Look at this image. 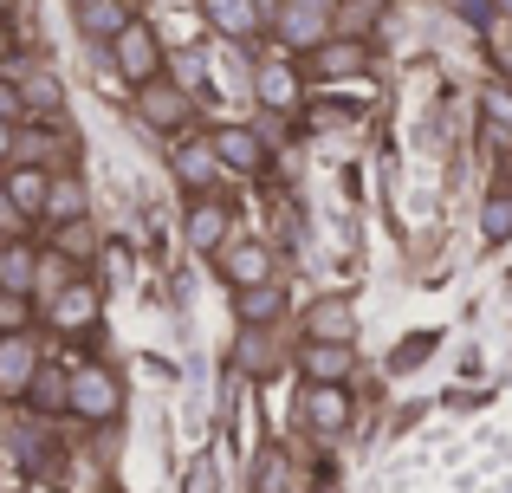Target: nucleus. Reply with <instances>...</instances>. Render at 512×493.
Listing matches in <instances>:
<instances>
[{
  "mask_svg": "<svg viewBox=\"0 0 512 493\" xmlns=\"http://www.w3.org/2000/svg\"><path fill=\"white\" fill-rule=\"evenodd\" d=\"M117 409H124V390H117V377L104 364L65 370V416H78V422H117Z\"/></svg>",
  "mask_w": 512,
  "mask_h": 493,
  "instance_id": "f257e3e1",
  "label": "nucleus"
},
{
  "mask_svg": "<svg viewBox=\"0 0 512 493\" xmlns=\"http://www.w3.org/2000/svg\"><path fill=\"white\" fill-rule=\"evenodd\" d=\"M273 26L292 52H312V46H325L331 26H338V0H279Z\"/></svg>",
  "mask_w": 512,
  "mask_h": 493,
  "instance_id": "f03ea898",
  "label": "nucleus"
},
{
  "mask_svg": "<svg viewBox=\"0 0 512 493\" xmlns=\"http://www.w3.org/2000/svg\"><path fill=\"white\" fill-rule=\"evenodd\" d=\"M111 59L117 72L130 78V85H150V78H163V39H156L150 20H130L124 33L111 39Z\"/></svg>",
  "mask_w": 512,
  "mask_h": 493,
  "instance_id": "7ed1b4c3",
  "label": "nucleus"
},
{
  "mask_svg": "<svg viewBox=\"0 0 512 493\" xmlns=\"http://www.w3.org/2000/svg\"><path fill=\"white\" fill-rule=\"evenodd\" d=\"M208 150H214V163H227L234 176H253V169H266V143L253 137L247 124H221V130H208Z\"/></svg>",
  "mask_w": 512,
  "mask_h": 493,
  "instance_id": "20e7f679",
  "label": "nucleus"
},
{
  "mask_svg": "<svg viewBox=\"0 0 512 493\" xmlns=\"http://www.w3.org/2000/svg\"><path fill=\"white\" fill-rule=\"evenodd\" d=\"M299 370L312 383H350V370H357V344H344V338H312L299 351Z\"/></svg>",
  "mask_w": 512,
  "mask_h": 493,
  "instance_id": "39448f33",
  "label": "nucleus"
},
{
  "mask_svg": "<svg viewBox=\"0 0 512 493\" xmlns=\"http://www.w3.org/2000/svg\"><path fill=\"white\" fill-rule=\"evenodd\" d=\"M137 111L150 130H182L188 124V91H175L169 78H150V85H137Z\"/></svg>",
  "mask_w": 512,
  "mask_h": 493,
  "instance_id": "423d86ee",
  "label": "nucleus"
},
{
  "mask_svg": "<svg viewBox=\"0 0 512 493\" xmlns=\"http://www.w3.org/2000/svg\"><path fill=\"white\" fill-rule=\"evenodd\" d=\"M214 260H221L227 286H260V279H273V247H260V241H234V247L214 253Z\"/></svg>",
  "mask_w": 512,
  "mask_h": 493,
  "instance_id": "0eeeda50",
  "label": "nucleus"
},
{
  "mask_svg": "<svg viewBox=\"0 0 512 493\" xmlns=\"http://www.w3.org/2000/svg\"><path fill=\"white\" fill-rule=\"evenodd\" d=\"M305 422H312L318 435H344L350 429V390L344 383H312V390H305Z\"/></svg>",
  "mask_w": 512,
  "mask_h": 493,
  "instance_id": "6e6552de",
  "label": "nucleus"
},
{
  "mask_svg": "<svg viewBox=\"0 0 512 493\" xmlns=\"http://www.w3.org/2000/svg\"><path fill=\"white\" fill-rule=\"evenodd\" d=\"M39 370V344L26 338V331H13V338H0V396H26V383H33Z\"/></svg>",
  "mask_w": 512,
  "mask_h": 493,
  "instance_id": "1a4fd4ad",
  "label": "nucleus"
},
{
  "mask_svg": "<svg viewBox=\"0 0 512 493\" xmlns=\"http://www.w3.org/2000/svg\"><path fill=\"white\" fill-rule=\"evenodd\" d=\"M201 13H208V26L221 39H253V33H260V20H266L260 0H201Z\"/></svg>",
  "mask_w": 512,
  "mask_h": 493,
  "instance_id": "9d476101",
  "label": "nucleus"
},
{
  "mask_svg": "<svg viewBox=\"0 0 512 493\" xmlns=\"http://www.w3.org/2000/svg\"><path fill=\"white\" fill-rule=\"evenodd\" d=\"M0 189H7V202L20 208L26 221H33V215H46V195H52V176H46V169H39V163H26V169H13V176L0 182Z\"/></svg>",
  "mask_w": 512,
  "mask_h": 493,
  "instance_id": "9b49d317",
  "label": "nucleus"
},
{
  "mask_svg": "<svg viewBox=\"0 0 512 493\" xmlns=\"http://www.w3.org/2000/svg\"><path fill=\"white\" fill-rule=\"evenodd\" d=\"M130 20H137L130 0H85V7H78V26H85V39H98V46H111Z\"/></svg>",
  "mask_w": 512,
  "mask_h": 493,
  "instance_id": "f8f14e48",
  "label": "nucleus"
},
{
  "mask_svg": "<svg viewBox=\"0 0 512 493\" xmlns=\"http://www.w3.org/2000/svg\"><path fill=\"white\" fill-rule=\"evenodd\" d=\"M279 312H286V292H279L273 279H260V286H234V318H240V325H273Z\"/></svg>",
  "mask_w": 512,
  "mask_h": 493,
  "instance_id": "ddd939ff",
  "label": "nucleus"
},
{
  "mask_svg": "<svg viewBox=\"0 0 512 493\" xmlns=\"http://www.w3.org/2000/svg\"><path fill=\"white\" fill-rule=\"evenodd\" d=\"M188 241H195L201 253H221V247H227V208L201 195V202L188 208Z\"/></svg>",
  "mask_w": 512,
  "mask_h": 493,
  "instance_id": "4468645a",
  "label": "nucleus"
},
{
  "mask_svg": "<svg viewBox=\"0 0 512 493\" xmlns=\"http://www.w3.org/2000/svg\"><path fill=\"white\" fill-rule=\"evenodd\" d=\"M253 91H260L266 111H299V72H292V65H260Z\"/></svg>",
  "mask_w": 512,
  "mask_h": 493,
  "instance_id": "2eb2a0df",
  "label": "nucleus"
},
{
  "mask_svg": "<svg viewBox=\"0 0 512 493\" xmlns=\"http://www.w3.org/2000/svg\"><path fill=\"white\" fill-rule=\"evenodd\" d=\"M98 318V286H59L52 292V325H91Z\"/></svg>",
  "mask_w": 512,
  "mask_h": 493,
  "instance_id": "dca6fc26",
  "label": "nucleus"
},
{
  "mask_svg": "<svg viewBox=\"0 0 512 493\" xmlns=\"http://www.w3.org/2000/svg\"><path fill=\"white\" fill-rule=\"evenodd\" d=\"M305 59H312L325 78H350L363 65V46H357V39H325V46H312Z\"/></svg>",
  "mask_w": 512,
  "mask_h": 493,
  "instance_id": "f3484780",
  "label": "nucleus"
},
{
  "mask_svg": "<svg viewBox=\"0 0 512 493\" xmlns=\"http://www.w3.org/2000/svg\"><path fill=\"white\" fill-rule=\"evenodd\" d=\"M305 338H344L350 344V299H318L305 312Z\"/></svg>",
  "mask_w": 512,
  "mask_h": 493,
  "instance_id": "a211bd4d",
  "label": "nucleus"
},
{
  "mask_svg": "<svg viewBox=\"0 0 512 493\" xmlns=\"http://www.w3.org/2000/svg\"><path fill=\"white\" fill-rule=\"evenodd\" d=\"M26 403H33L39 416H65V370L39 364V370H33V383H26Z\"/></svg>",
  "mask_w": 512,
  "mask_h": 493,
  "instance_id": "6ab92c4d",
  "label": "nucleus"
},
{
  "mask_svg": "<svg viewBox=\"0 0 512 493\" xmlns=\"http://www.w3.org/2000/svg\"><path fill=\"white\" fill-rule=\"evenodd\" d=\"M52 253H59V260H91V253H98V228H91V221H65Z\"/></svg>",
  "mask_w": 512,
  "mask_h": 493,
  "instance_id": "aec40b11",
  "label": "nucleus"
},
{
  "mask_svg": "<svg viewBox=\"0 0 512 493\" xmlns=\"http://www.w3.org/2000/svg\"><path fill=\"white\" fill-rule=\"evenodd\" d=\"M480 228H487V241H506V234H512V182L487 195V208H480Z\"/></svg>",
  "mask_w": 512,
  "mask_h": 493,
  "instance_id": "412c9836",
  "label": "nucleus"
},
{
  "mask_svg": "<svg viewBox=\"0 0 512 493\" xmlns=\"http://www.w3.org/2000/svg\"><path fill=\"white\" fill-rule=\"evenodd\" d=\"M240 370H247V377H273V370H279V351L260 338V331H247V338H240Z\"/></svg>",
  "mask_w": 512,
  "mask_h": 493,
  "instance_id": "4be33fe9",
  "label": "nucleus"
},
{
  "mask_svg": "<svg viewBox=\"0 0 512 493\" xmlns=\"http://www.w3.org/2000/svg\"><path fill=\"white\" fill-rule=\"evenodd\" d=\"M435 344H441V331H415L409 344H396V351H389V370H415V364H428V357H435Z\"/></svg>",
  "mask_w": 512,
  "mask_h": 493,
  "instance_id": "5701e85b",
  "label": "nucleus"
},
{
  "mask_svg": "<svg viewBox=\"0 0 512 493\" xmlns=\"http://www.w3.org/2000/svg\"><path fill=\"white\" fill-rule=\"evenodd\" d=\"M20 104H26V111H59V104H65V91H59V78H46V72H33V78H26V85H20Z\"/></svg>",
  "mask_w": 512,
  "mask_h": 493,
  "instance_id": "b1692460",
  "label": "nucleus"
},
{
  "mask_svg": "<svg viewBox=\"0 0 512 493\" xmlns=\"http://www.w3.org/2000/svg\"><path fill=\"white\" fill-rule=\"evenodd\" d=\"M26 318H33V305H26V292L0 286V338H13V331H26Z\"/></svg>",
  "mask_w": 512,
  "mask_h": 493,
  "instance_id": "393cba45",
  "label": "nucleus"
},
{
  "mask_svg": "<svg viewBox=\"0 0 512 493\" xmlns=\"http://www.w3.org/2000/svg\"><path fill=\"white\" fill-rule=\"evenodd\" d=\"M383 7H389V0H338V26H344V33H370V20Z\"/></svg>",
  "mask_w": 512,
  "mask_h": 493,
  "instance_id": "a878e982",
  "label": "nucleus"
},
{
  "mask_svg": "<svg viewBox=\"0 0 512 493\" xmlns=\"http://www.w3.org/2000/svg\"><path fill=\"white\" fill-rule=\"evenodd\" d=\"M480 111H487V124L500 130V137H512V91H506V85H487V98H480Z\"/></svg>",
  "mask_w": 512,
  "mask_h": 493,
  "instance_id": "bb28decb",
  "label": "nucleus"
},
{
  "mask_svg": "<svg viewBox=\"0 0 512 493\" xmlns=\"http://www.w3.org/2000/svg\"><path fill=\"white\" fill-rule=\"evenodd\" d=\"M46 215H65V221H78V182H72V176H52Z\"/></svg>",
  "mask_w": 512,
  "mask_h": 493,
  "instance_id": "cd10ccee",
  "label": "nucleus"
},
{
  "mask_svg": "<svg viewBox=\"0 0 512 493\" xmlns=\"http://www.w3.org/2000/svg\"><path fill=\"white\" fill-rule=\"evenodd\" d=\"M33 279H39L33 253H26V247H7V286L13 292H33Z\"/></svg>",
  "mask_w": 512,
  "mask_h": 493,
  "instance_id": "c85d7f7f",
  "label": "nucleus"
},
{
  "mask_svg": "<svg viewBox=\"0 0 512 493\" xmlns=\"http://www.w3.org/2000/svg\"><path fill=\"white\" fill-rule=\"evenodd\" d=\"M253 493H286V448H266L260 455V487Z\"/></svg>",
  "mask_w": 512,
  "mask_h": 493,
  "instance_id": "c756f323",
  "label": "nucleus"
},
{
  "mask_svg": "<svg viewBox=\"0 0 512 493\" xmlns=\"http://www.w3.org/2000/svg\"><path fill=\"white\" fill-rule=\"evenodd\" d=\"M214 487H221L214 461H195V468H188V481H182V493H214Z\"/></svg>",
  "mask_w": 512,
  "mask_h": 493,
  "instance_id": "7c9ffc66",
  "label": "nucleus"
},
{
  "mask_svg": "<svg viewBox=\"0 0 512 493\" xmlns=\"http://www.w3.org/2000/svg\"><path fill=\"white\" fill-rule=\"evenodd\" d=\"M26 111V104H20V85H7V78H0V117H7V124H13V117H20Z\"/></svg>",
  "mask_w": 512,
  "mask_h": 493,
  "instance_id": "2f4dec72",
  "label": "nucleus"
},
{
  "mask_svg": "<svg viewBox=\"0 0 512 493\" xmlns=\"http://www.w3.org/2000/svg\"><path fill=\"white\" fill-rule=\"evenodd\" d=\"M20 221H26V215H20V208L7 202V189H0V228H20Z\"/></svg>",
  "mask_w": 512,
  "mask_h": 493,
  "instance_id": "473e14b6",
  "label": "nucleus"
},
{
  "mask_svg": "<svg viewBox=\"0 0 512 493\" xmlns=\"http://www.w3.org/2000/svg\"><path fill=\"white\" fill-rule=\"evenodd\" d=\"M13 143H20V137H13V124H7V117H0V163H7V156H13Z\"/></svg>",
  "mask_w": 512,
  "mask_h": 493,
  "instance_id": "72a5a7b5",
  "label": "nucleus"
},
{
  "mask_svg": "<svg viewBox=\"0 0 512 493\" xmlns=\"http://www.w3.org/2000/svg\"><path fill=\"white\" fill-rule=\"evenodd\" d=\"M487 7L493 0H461V13H474V20H487Z\"/></svg>",
  "mask_w": 512,
  "mask_h": 493,
  "instance_id": "f704fd0d",
  "label": "nucleus"
},
{
  "mask_svg": "<svg viewBox=\"0 0 512 493\" xmlns=\"http://www.w3.org/2000/svg\"><path fill=\"white\" fill-rule=\"evenodd\" d=\"M0 286H7V253H0Z\"/></svg>",
  "mask_w": 512,
  "mask_h": 493,
  "instance_id": "c9c22d12",
  "label": "nucleus"
},
{
  "mask_svg": "<svg viewBox=\"0 0 512 493\" xmlns=\"http://www.w3.org/2000/svg\"><path fill=\"white\" fill-rule=\"evenodd\" d=\"M0 59H7V26H0Z\"/></svg>",
  "mask_w": 512,
  "mask_h": 493,
  "instance_id": "e433bc0d",
  "label": "nucleus"
},
{
  "mask_svg": "<svg viewBox=\"0 0 512 493\" xmlns=\"http://www.w3.org/2000/svg\"><path fill=\"white\" fill-rule=\"evenodd\" d=\"M72 7H85V0H72Z\"/></svg>",
  "mask_w": 512,
  "mask_h": 493,
  "instance_id": "4c0bfd02",
  "label": "nucleus"
}]
</instances>
